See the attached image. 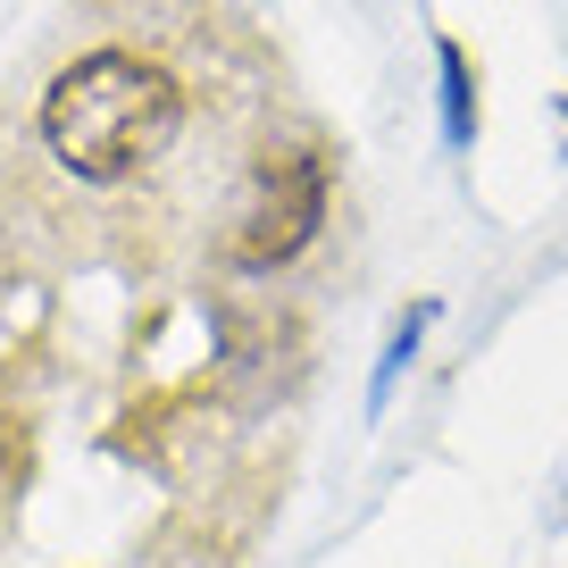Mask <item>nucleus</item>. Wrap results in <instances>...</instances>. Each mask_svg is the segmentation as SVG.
<instances>
[{"mask_svg": "<svg viewBox=\"0 0 568 568\" xmlns=\"http://www.w3.org/2000/svg\"><path fill=\"white\" fill-rule=\"evenodd\" d=\"M276 92L201 0H68L0 101V217L59 251H151L243 210Z\"/></svg>", "mask_w": 568, "mask_h": 568, "instance_id": "nucleus-1", "label": "nucleus"}, {"mask_svg": "<svg viewBox=\"0 0 568 568\" xmlns=\"http://www.w3.org/2000/svg\"><path fill=\"white\" fill-rule=\"evenodd\" d=\"M326 226V160L310 142H267L260 176H251L243 210H234V234H226V260L234 267H284L310 234Z\"/></svg>", "mask_w": 568, "mask_h": 568, "instance_id": "nucleus-2", "label": "nucleus"}]
</instances>
